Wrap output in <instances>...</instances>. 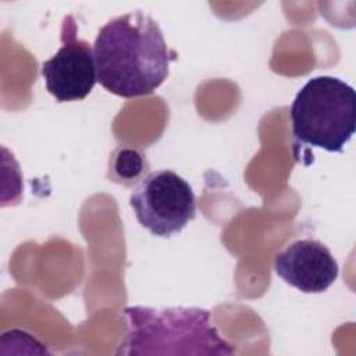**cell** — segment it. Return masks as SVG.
<instances>
[{"mask_svg":"<svg viewBox=\"0 0 356 356\" xmlns=\"http://www.w3.org/2000/svg\"><path fill=\"white\" fill-rule=\"evenodd\" d=\"M76 33L75 18L65 15L61 25V47L42 64L46 89L60 103L83 100L97 82L93 47Z\"/></svg>","mask_w":356,"mask_h":356,"instance_id":"cell-5","label":"cell"},{"mask_svg":"<svg viewBox=\"0 0 356 356\" xmlns=\"http://www.w3.org/2000/svg\"><path fill=\"white\" fill-rule=\"evenodd\" d=\"M295 147L312 146L342 153L356 129V93L339 78L309 79L291 106Z\"/></svg>","mask_w":356,"mask_h":356,"instance_id":"cell-3","label":"cell"},{"mask_svg":"<svg viewBox=\"0 0 356 356\" xmlns=\"http://www.w3.org/2000/svg\"><path fill=\"white\" fill-rule=\"evenodd\" d=\"M125 337L117 355L231 356L235 348L220 335L211 313L200 307L129 306Z\"/></svg>","mask_w":356,"mask_h":356,"instance_id":"cell-2","label":"cell"},{"mask_svg":"<svg viewBox=\"0 0 356 356\" xmlns=\"http://www.w3.org/2000/svg\"><path fill=\"white\" fill-rule=\"evenodd\" d=\"M149 171V161L143 152L136 147L120 146L111 157L108 165V178L117 184L132 186L139 184Z\"/></svg>","mask_w":356,"mask_h":356,"instance_id":"cell-7","label":"cell"},{"mask_svg":"<svg viewBox=\"0 0 356 356\" xmlns=\"http://www.w3.org/2000/svg\"><path fill=\"white\" fill-rule=\"evenodd\" d=\"M274 271L282 281L305 293H320L335 282L339 267L324 243L299 239L277 253Z\"/></svg>","mask_w":356,"mask_h":356,"instance_id":"cell-6","label":"cell"},{"mask_svg":"<svg viewBox=\"0 0 356 356\" xmlns=\"http://www.w3.org/2000/svg\"><path fill=\"white\" fill-rule=\"evenodd\" d=\"M129 204L139 224L161 238L181 232L196 217L191 185L171 170L149 172L132 191Z\"/></svg>","mask_w":356,"mask_h":356,"instance_id":"cell-4","label":"cell"},{"mask_svg":"<svg viewBox=\"0 0 356 356\" xmlns=\"http://www.w3.org/2000/svg\"><path fill=\"white\" fill-rule=\"evenodd\" d=\"M93 54L97 82L125 99L154 92L178 57L167 47L157 21L139 10L104 24L95 39Z\"/></svg>","mask_w":356,"mask_h":356,"instance_id":"cell-1","label":"cell"}]
</instances>
